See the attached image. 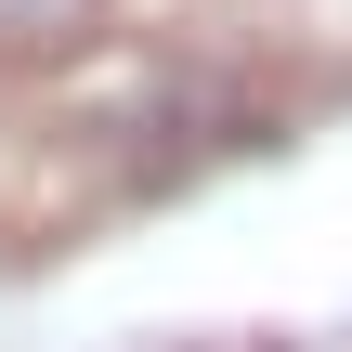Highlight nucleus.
Returning a JSON list of instances; mask_svg holds the SVG:
<instances>
[{
  "label": "nucleus",
  "mask_w": 352,
  "mask_h": 352,
  "mask_svg": "<svg viewBox=\"0 0 352 352\" xmlns=\"http://www.w3.org/2000/svg\"><path fill=\"white\" fill-rule=\"evenodd\" d=\"M118 39V0H0V65H91Z\"/></svg>",
  "instance_id": "obj_1"
}]
</instances>
